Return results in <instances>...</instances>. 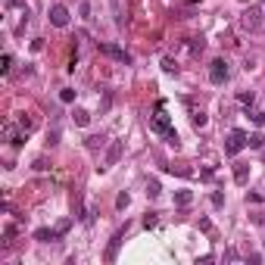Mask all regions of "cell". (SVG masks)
<instances>
[{
    "label": "cell",
    "mask_w": 265,
    "mask_h": 265,
    "mask_svg": "<svg viewBox=\"0 0 265 265\" xmlns=\"http://www.w3.org/2000/svg\"><path fill=\"white\" fill-rule=\"evenodd\" d=\"M100 50H103V53H106V56H112V60H119V63H125V66H128V63H131V56H128V53H125L122 47H116V44H100Z\"/></svg>",
    "instance_id": "cell-9"
},
{
    "label": "cell",
    "mask_w": 265,
    "mask_h": 265,
    "mask_svg": "<svg viewBox=\"0 0 265 265\" xmlns=\"http://www.w3.org/2000/svg\"><path fill=\"white\" fill-rule=\"evenodd\" d=\"M19 128H22V125H16V122H3V141H9L13 147H22L28 131H19Z\"/></svg>",
    "instance_id": "cell-5"
},
{
    "label": "cell",
    "mask_w": 265,
    "mask_h": 265,
    "mask_svg": "<svg viewBox=\"0 0 265 265\" xmlns=\"http://www.w3.org/2000/svg\"><path fill=\"white\" fill-rule=\"evenodd\" d=\"M159 225V218H156V212H147V218H144V228L150 231V228H156Z\"/></svg>",
    "instance_id": "cell-20"
},
{
    "label": "cell",
    "mask_w": 265,
    "mask_h": 265,
    "mask_svg": "<svg viewBox=\"0 0 265 265\" xmlns=\"http://www.w3.org/2000/svg\"><path fill=\"white\" fill-rule=\"evenodd\" d=\"M60 100H63V103H72V100H75V90H72V88H63Z\"/></svg>",
    "instance_id": "cell-21"
},
{
    "label": "cell",
    "mask_w": 265,
    "mask_h": 265,
    "mask_svg": "<svg viewBox=\"0 0 265 265\" xmlns=\"http://www.w3.org/2000/svg\"><path fill=\"white\" fill-rule=\"evenodd\" d=\"M150 131L163 134V137H166V144L178 147V131L172 128V119H169V112H166V103H163V100L156 103V112L150 116Z\"/></svg>",
    "instance_id": "cell-1"
},
{
    "label": "cell",
    "mask_w": 265,
    "mask_h": 265,
    "mask_svg": "<svg viewBox=\"0 0 265 265\" xmlns=\"http://www.w3.org/2000/svg\"><path fill=\"white\" fill-rule=\"evenodd\" d=\"M240 25H244L247 31H253V34H259V31H262V25H265L262 9H259V6H247L244 13H240Z\"/></svg>",
    "instance_id": "cell-2"
},
{
    "label": "cell",
    "mask_w": 265,
    "mask_h": 265,
    "mask_svg": "<svg viewBox=\"0 0 265 265\" xmlns=\"http://www.w3.org/2000/svg\"><path fill=\"white\" fill-rule=\"evenodd\" d=\"M109 3H112V6H119V0H109Z\"/></svg>",
    "instance_id": "cell-30"
},
{
    "label": "cell",
    "mask_w": 265,
    "mask_h": 265,
    "mask_svg": "<svg viewBox=\"0 0 265 265\" xmlns=\"http://www.w3.org/2000/svg\"><path fill=\"white\" fill-rule=\"evenodd\" d=\"M19 125H22V131H34V128H38V122L28 119V116H22V119H19Z\"/></svg>",
    "instance_id": "cell-18"
},
{
    "label": "cell",
    "mask_w": 265,
    "mask_h": 265,
    "mask_svg": "<svg viewBox=\"0 0 265 265\" xmlns=\"http://www.w3.org/2000/svg\"><path fill=\"white\" fill-rule=\"evenodd\" d=\"M203 50V38H190V53H200Z\"/></svg>",
    "instance_id": "cell-22"
},
{
    "label": "cell",
    "mask_w": 265,
    "mask_h": 265,
    "mask_svg": "<svg viewBox=\"0 0 265 265\" xmlns=\"http://www.w3.org/2000/svg\"><path fill=\"white\" fill-rule=\"evenodd\" d=\"M34 172H47L50 166H47V159H34V166H31Z\"/></svg>",
    "instance_id": "cell-23"
},
{
    "label": "cell",
    "mask_w": 265,
    "mask_h": 265,
    "mask_svg": "<svg viewBox=\"0 0 265 265\" xmlns=\"http://www.w3.org/2000/svg\"><path fill=\"white\" fill-rule=\"evenodd\" d=\"M228 78H231V66H228V60H212V66H209V82L212 85H225Z\"/></svg>",
    "instance_id": "cell-4"
},
{
    "label": "cell",
    "mask_w": 265,
    "mask_h": 265,
    "mask_svg": "<svg viewBox=\"0 0 265 265\" xmlns=\"http://www.w3.org/2000/svg\"><path fill=\"white\" fill-rule=\"evenodd\" d=\"M222 203H225V197H222V193L215 190V193H212V206H222Z\"/></svg>",
    "instance_id": "cell-29"
},
{
    "label": "cell",
    "mask_w": 265,
    "mask_h": 265,
    "mask_svg": "<svg viewBox=\"0 0 265 265\" xmlns=\"http://www.w3.org/2000/svg\"><path fill=\"white\" fill-rule=\"evenodd\" d=\"M247 147H250V150H262V147H265V137H262L259 131H256V134H250V141H247Z\"/></svg>",
    "instance_id": "cell-14"
},
{
    "label": "cell",
    "mask_w": 265,
    "mask_h": 265,
    "mask_svg": "<svg viewBox=\"0 0 265 265\" xmlns=\"http://www.w3.org/2000/svg\"><path fill=\"white\" fill-rule=\"evenodd\" d=\"M13 237H16V228L6 225V231H3V247H13Z\"/></svg>",
    "instance_id": "cell-17"
},
{
    "label": "cell",
    "mask_w": 265,
    "mask_h": 265,
    "mask_svg": "<svg viewBox=\"0 0 265 265\" xmlns=\"http://www.w3.org/2000/svg\"><path fill=\"white\" fill-rule=\"evenodd\" d=\"M122 150H125V144H122V141H112V147L106 150V159H103V166H100V169L116 166V163H119V156H122Z\"/></svg>",
    "instance_id": "cell-8"
},
{
    "label": "cell",
    "mask_w": 265,
    "mask_h": 265,
    "mask_svg": "<svg viewBox=\"0 0 265 265\" xmlns=\"http://www.w3.org/2000/svg\"><path fill=\"white\" fill-rule=\"evenodd\" d=\"M125 231H128V228H119L116 234H112V240H109V247H106V262H116V256H119V247H122V240H125Z\"/></svg>",
    "instance_id": "cell-6"
},
{
    "label": "cell",
    "mask_w": 265,
    "mask_h": 265,
    "mask_svg": "<svg viewBox=\"0 0 265 265\" xmlns=\"http://www.w3.org/2000/svg\"><path fill=\"white\" fill-rule=\"evenodd\" d=\"M150 197H159V181H150V187H147Z\"/></svg>",
    "instance_id": "cell-25"
},
{
    "label": "cell",
    "mask_w": 265,
    "mask_h": 265,
    "mask_svg": "<svg viewBox=\"0 0 265 265\" xmlns=\"http://www.w3.org/2000/svg\"><path fill=\"white\" fill-rule=\"evenodd\" d=\"M247 141H250V134L240 131V128H234L231 134H228V141H225V156H237L240 150L247 147Z\"/></svg>",
    "instance_id": "cell-3"
},
{
    "label": "cell",
    "mask_w": 265,
    "mask_h": 265,
    "mask_svg": "<svg viewBox=\"0 0 265 265\" xmlns=\"http://www.w3.org/2000/svg\"><path fill=\"white\" fill-rule=\"evenodd\" d=\"M63 234H66L63 228H53V231H50V228H41V231H34V237L44 240V244H50V240H60Z\"/></svg>",
    "instance_id": "cell-10"
},
{
    "label": "cell",
    "mask_w": 265,
    "mask_h": 265,
    "mask_svg": "<svg viewBox=\"0 0 265 265\" xmlns=\"http://www.w3.org/2000/svg\"><path fill=\"white\" fill-rule=\"evenodd\" d=\"M128 203H131V197H128V193H119V200H116V206H119V209H125Z\"/></svg>",
    "instance_id": "cell-24"
},
{
    "label": "cell",
    "mask_w": 265,
    "mask_h": 265,
    "mask_svg": "<svg viewBox=\"0 0 265 265\" xmlns=\"http://www.w3.org/2000/svg\"><path fill=\"white\" fill-rule=\"evenodd\" d=\"M247 175H250V166L247 163H234V181L237 184H247Z\"/></svg>",
    "instance_id": "cell-12"
},
{
    "label": "cell",
    "mask_w": 265,
    "mask_h": 265,
    "mask_svg": "<svg viewBox=\"0 0 265 265\" xmlns=\"http://www.w3.org/2000/svg\"><path fill=\"white\" fill-rule=\"evenodd\" d=\"M163 72H169V75H175V72H178V63L172 60V56H163Z\"/></svg>",
    "instance_id": "cell-15"
},
{
    "label": "cell",
    "mask_w": 265,
    "mask_h": 265,
    "mask_svg": "<svg viewBox=\"0 0 265 265\" xmlns=\"http://www.w3.org/2000/svg\"><path fill=\"white\" fill-rule=\"evenodd\" d=\"M175 203H178V206H190V203H193V193H190V190H178V193H175Z\"/></svg>",
    "instance_id": "cell-13"
},
{
    "label": "cell",
    "mask_w": 265,
    "mask_h": 265,
    "mask_svg": "<svg viewBox=\"0 0 265 265\" xmlns=\"http://www.w3.org/2000/svg\"><path fill=\"white\" fill-rule=\"evenodd\" d=\"M250 116H253V122H256V125H265V112H250Z\"/></svg>",
    "instance_id": "cell-28"
},
{
    "label": "cell",
    "mask_w": 265,
    "mask_h": 265,
    "mask_svg": "<svg viewBox=\"0 0 265 265\" xmlns=\"http://www.w3.org/2000/svg\"><path fill=\"white\" fill-rule=\"evenodd\" d=\"M9 69H13V56H9V53H3V56H0V72H3V75H9Z\"/></svg>",
    "instance_id": "cell-16"
},
{
    "label": "cell",
    "mask_w": 265,
    "mask_h": 265,
    "mask_svg": "<svg viewBox=\"0 0 265 265\" xmlns=\"http://www.w3.org/2000/svg\"><path fill=\"white\" fill-rule=\"evenodd\" d=\"M237 100H240V103H253V100H256V94H253V90H250V94H247V90H244V94H240Z\"/></svg>",
    "instance_id": "cell-27"
},
{
    "label": "cell",
    "mask_w": 265,
    "mask_h": 265,
    "mask_svg": "<svg viewBox=\"0 0 265 265\" xmlns=\"http://www.w3.org/2000/svg\"><path fill=\"white\" fill-rule=\"evenodd\" d=\"M88 147H90V150H97V147H103V137H88Z\"/></svg>",
    "instance_id": "cell-26"
},
{
    "label": "cell",
    "mask_w": 265,
    "mask_h": 265,
    "mask_svg": "<svg viewBox=\"0 0 265 265\" xmlns=\"http://www.w3.org/2000/svg\"><path fill=\"white\" fill-rule=\"evenodd\" d=\"M50 22L56 28H66L69 25V9L63 6V3H56V6H50Z\"/></svg>",
    "instance_id": "cell-7"
},
{
    "label": "cell",
    "mask_w": 265,
    "mask_h": 265,
    "mask_svg": "<svg viewBox=\"0 0 265 265\" xmlns=\"http://www.w3.org/2000/svg\"><path fill=\"white\" fill-rule=\"evenodd\" d=\"M88 122H90V116H88V112H85V109H75V125H82V128H85Z\"/></svg>",
    "instance_id": "cell-19"
},
{
    "label": "cell",
    "mask_w": 265,
    "mask_h": 265,
    "mask_svg": "<svg viewBox=\"0 0 265 265\" xmlns=\"http://www.w3.org/2000/svg\"><path fill=\"white\" fill-rule=\"evenodd\" d=\"M184 103H187V109H190V122H193V128H203V125H206V112H203V109H197L190 100H184Z\"/></svg>",
    "instance_id": "cell-11"
}]
</instances>
